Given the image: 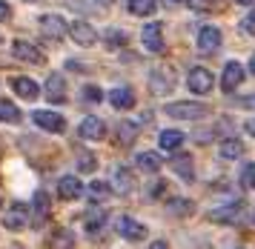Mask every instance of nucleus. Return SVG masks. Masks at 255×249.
Wrapping results in <instances>:
<instances>
[{"label":"nucleus","instance_id":"1","mask_svg":"<svg viewBox=\"0 0 255 249\" xmlns=\"http://www.w3.org/2000/svg\"><path fill=\"white\" fill-rule=\"evenodd\" d=\"M163 112L169 118H178V121H198V118H207L209 106L198 101H178V103H166Z\"/></svg>","mask_w":255,"mask_h":249},{"label":"nucleus","instance_id":"2","mask_svg":"<svg viewBox=\"0 0 255 249\" xmlns=\"http://www.w3.org/2000/svg\"><path fill=\"white\" fill-rule=\"evenodd\" d=\"M186 83H189V89L195 92V95H207V92H212V86H215V78H212V72H209V69L192 66V69H189Z\"/></svg>","mask_w":255,"mask_h":249},{"label":"nucleus","instance_id":"3","mask_svg":"<svg viewBox=\"0 0 255 249\" xmlns=\"http://www.w3.org/2000/svg\"><path fill=\"white\" fill-rule=\"evenodd\" d=\"M172 86H175V69L158 66L149 75V89L155 92V95H166V92H172Z\"/></svg>","mask_w":255,"mask_h":249},{"label":"nucleus","instance_id":"4","mask_svg":"<svg viewBox=\"0 0 255 249\" xmlns=\"http://www.w3.org/2000/svg\"><path fill=\"white\" fill-rule=\"evenodd\" d=\"M40 32H43V37H49V40H60L63 34L69 32V23L63 20L60 14H43V17H40Z\"/></svg>","mask_w":255,"mask_h":249},{"label":"nucleus","instance_id":"5","mask_svg":"<svg viewBox=\"0 0 255 249\" xmlns=\"http://www.w3.org/2000/svg\"><path fill=\"white\" fill-rule=\"evenodd\" d=\"M241 212H244V204L235 201V204H224V206H218V209H209L207 218L212 224H235V221L241 218Z\"/></svg>","mask_w":255,"mask_h":249},{"label":"nucleus","instance_id":"6","mask_svg":"<svg viewBox=\"0 0 255 249\" xmlns=\"http://www.w3.org/2000/svg\"><path fill=\"white\" fill-rule=\"evenodd\" d=\"M140 40H143V46H146V52L161 55L163 52V29H161V23H146L143 32H140Z\"/></svg>","mask_w":255,"mask_h":249},{"label":"nucleus","instance_id":"7","mask_svg":"<svg viewBox=\"0 0 255 249\" xmlns=\"http://www.w3.org/2000/svg\"><path fill=\"white\" fill-rule=\"evenodd\" d=\"M241 83H244V66L238 60H230V63L224 66V75H221V89L230 95V92H235Z\"/></svg>","mask_w":255,"mask_h":249},{"label":"nucleus","instance_id":"8","mask_svg":"<svg viewBox=\"0 0 255 249\" xmlns=\"http://www.w3.org/2000/svg\"><path fill=\"white\" fill-rule=\"evenodd\" d=\"M118 235L127 241H143L146 238V227L140 224V221H135V218H118Z\"/></svg>","mask_w":255,"mask_h":249},{"label":"nucleus","instance_id":"9","mask_svg":"<svg viewBox=\"0 0 255 249\" xmlns=\"http://www.w3.org/2000/svg\"><path fill=\"white\" fill-rule=\"evenodd\" d=\"M69 34H72V40H75L78 46H95V43H98V32H95L86 20L69 23Z\"/></svg>","mask_w":255,"mask_h":249},{"label":"nucleus","instance_id":"10","mask_svg":"<svg viewBox=\"0 0 255 249\" xmlns=\"http://www.w3.org/2000/svg\"><path fill=\"white\" fill-rule=\"evenodd\" d=\"M78 135L83 137V140H104L106 135V126L101 118H95V115H89V118H83L81 126H78Z\"/></svg>","mask_w":255,"mask_h":249},{"label":"nucleus","instance_id":"11","mask_svg":"<svg viewBox=\"0 0 255 249\" xmlns=\"http://www.w3.org/2000/svg\"><path fill=\"white\" fill-rule=\"evenodd\" d=\"M12 55L26 63H43V52L29 40H12Z\"/></svg>","mask_w":255,"mask_h":249},{"label":"nucleus","instance_id":"12","mask_svg":"<svg viewBox=\"0 0 255 249\" xmlns=\"http://www.w3.org/2000/svg\"><path fill=\"white\" fill-rule=\"evenodd\" d=\"M32 118H35V124L40 126V129H46V132H63V129H66L63 115H55V112H49V109H37Z\"/></svg>","mask_w":255,"mask_h":249},{"label":"nucleus","instance_id":"13","mask_svg":"<svg viewBox=\"0 0 255 249\" xmlns=\"http://www.w3.org/2000/svg\"><path fill=\"white\" fill-rule=\"evenodd\" d=\"M58 195L63 201H75V198H81L83 195V183L81 178H75V175H63L58 181Z\"/></svg>","mask_w":255,"mask_h":249},{"label":"nucleus","instance_id":"14","mask_svg":"<svg viewBox=\"0 0 255 249\" xmlns=\"http://www.w3.org/2000/svg\"><path fill=\"white\" fill-rule=\"evenodd\" d=\"M26 221H29V215H26V206L23 204H12V209L3 215V227L12 229V232H20V229H26Z\"/></svg>","mask_w":255,"mask_h":249},{"label":"nucleus","instance_id":"15","mask_svg":"<svg viewBox=\"0 0 255 249\" xmlns=\"http://www.w3.org/2000/svg\"><path fill=\"white\" fill-rule=\"evenodd\" d=\"M12 92H17V98L23 101H35L40 95V86L32 78H12Z\"/></svg>","mask_w":255,"mask_h":249},{"label":"nucleus","instance_id":"16","mask_svg":"<svg viewBox=\"0 0 255 249\" xmlns=\"http://www.w3.org/2000/svg\"><path fill=\"white\" fill-rule=\"evenodd\" d=\"M221 46V32L215 26H204L201 32H198V49L201 52H215Z\"/></svg>","mask_w":255,"mask_h":249},{"label":"nucleus","instance_id":"17","mask_svg":"<svg viewBox=\"0 0 255 249\" xmlns=\"http://www.w3.org/2000/svg\"><path fill=\"white\" fill-rule=\"evenodd\" d=\"M109 103L115 106V109H132L135 106V92L129 89V86H118V89H112L109 92Z\"/></svg>","mask_w":255,"mask_h":249},{"label":"nucleus","instance_id":"18","mask_svg":"<svg viewBox=\"0 0 255 249\" xmlns=\"http://www.w3.org/2000/svg\"><path fill=\"white\" fill-rule=\"evenodd\" d=\"M46 98L52 103H63V101H66V80H63V75H49V80H46Z\"/></svg>","mask_w":255,"mask_h":249},{"label":"nucleus","instance_id":"19","mask_svg":"<svg viewBox=\"0 0 255 249\" xmlns=\"http://www.w3.org/2000/svg\"><path fill=\"white\" fill-rule=\"evenodd\" d=\"M132 186H135L132 172L124 169V166H118V169L112 172V189H115L118 195H129V192H132Z\"/></svg>","mask_w":255,"mask_h":249},{"label":"nucleus","instance_id":"20","mask_svg":"<svg viewBox=\"0 0 255 249\" xmlns=\"http://www.w3.org/2000/svg\"><path fill=\"white\" fill-rule=\"evenodd\" d=\"M32 221H35V227H40V224H46L49 212H52V206H49V195L46 192H35V201H32Z\"/></svg>","mask_w":255,"mask_h":249},{"label":"nucleus","instance_id":"21","mask_svg":"<svg viewBox=\"0 0 255 249\" xmlns=\"http://www.w3.org/2000/svg\"><path fill=\"white\" fill-rule=\"evenodd\" d=\"M83 224H86V232H89V235H98V232L104 229V224H106V209H101V206L89 209Z\"/></svg>","mask_w":255,"mask_h":249},{"label":"nucleus","instance_id":"22","mask_svg":"<svg viewBox=\"0 0 255 249\" xmlns=\"http://www.w3.org/2000/svg\"><path fill=\"white\" fill-rule=\"evenodd\" d=\"M218 155H221V160H238L244 155V143L241 140H235V137H227V140L221 143Z\"/></svg>","mask_w":255,"mask_h":249},{"label":"nucleus","instance_id":"23","mask_svg":"<svg viewBox=\"0 0 255 249\" xmlns=\"http://www.w3.org/2000/svg\"><path fill=\"white\" fill-rule=\"evenodd\" d=\"M158 143H161V149L172 152V149H178L184 143V132H178V129H163L161 137H158Z\"/></svg>","mask_w":255,"mask_h":249},{"label":"nucleus","instance_id":"24","mask_svg":"<svg viewBox=\"0 0 255 249\" xmlns=\"http://www.w3.org/2000/svg\"><path fill=\"white\" fill-rule=\"evenodd\" d=\"M172 169H175V175H181L184 181H192V178H195V169H192V158H189V155L172 158Z\"/></svg>","mask_w":255,"mask_h":249},{"label":"nucleus","instance_id":"25","mask_svg":"<svg viewBox=\"0 0 255 249\" xmlns=\"http://www.w3.org/2000/svg\"><path fill=\"white\" fill-rule=\"evenodd\" d=\"M20 118L23 115H20V109L12 101H3L0 98V124H20Z\"/></svg>","mask_w":255,"mask_h":249},{"label":"nucleus","instance_id":"26","mask_svg":"<svg viewBox=\"0 0 255 249\" xmlns=\"http://www.w3.org/2000/svg\"><path fill=\"white\" fill-rule=\"evenodd\" d=\"M135 160H138V169H143V172H158L163 163L161 155H155V152H140Z\"/></svg>","mask_w":255,"mask_h":249},{"label":"nucleus","instance_id":"27","mask_svg":"<svg viewBox=\"0 0 255 249\" xmlns=\"http://www.w3.org/2000/svg\"><path fill=\"white\" fill-rule=\"evenodd\" d=\"M127 9L138 17H146V14L155 11V0H127Z\"/></svg>","mask_w":255,"mask_h":249},{"label":"nucleus","instance_id":"28","mask_svg":"<svg viewBox=\"0 0 255 249\" xmlns=\"http://www.w3.org/2000/svg\"><path fill=\"white\" fill-rule=\"evenodd\" d=\"M135 137H138V126L135 124H118V143L121 146H129Z\"/></svg>","mask_w":255,"mask_h":249},{"label":"nucleus","instance_id":"29","mask_svg":"<svg viewBox=\"0 0 255 249\" xmlns=\"http://www.w3.org/2000/svg\"><path fill=\"white\" fill-rule=\"evenodd\" d=\"M89 195H92V201H106L112 195V186L104 181H95V183H89Z\"/></svg>","mask_w":255,"mask_h":249},{"label":"nucleus","instance_id":"30","mask_svg":"<svg viewBox=\"0 0 255 249\" xmlns=\"http://www.w3.org/2000/svg\"><path fill=\"white\" fill-rule=\"evenodd\" d=\"M169 212H172V215H189V212H192V201L172 198V201H169Z\"/></svg>","mask_w":255,"mask_h":249},{"label":"nucleus","instance_id":"31","mask_svg":"<svg viewBox=\"0 0 255 249\" xmlns=\"http://www.w3.org/2000/svg\"><path fill=\"white\" fill-rule=\"evenodd\" d=\"M78 169H81V172H95V169H98L95 155H89V152H78Z\"/></svg>","mask_w":255,"mask_h":249},{"label":"nucleus","instance_id":"32","mask_svg":"<svg viewBox=\"0 0 255 249\" xmlns=\"http://www.w3.org/2000/svg\"><path fill=\"white\" fill-rule=\"evenodd\" d=\"M104 40L109 43V49H121V46L127 43V34L118 32V29H109V32L104 34Z\"/></svg>","mask_w":255,"mask_h":249},{"label":"nucleus","instance_id":"33","mask_svg":"<svg viewBox=\"0 0 255 249\" xmlns=\"http://www.w3.org/2000/svg\"><path fill=\"white\" fill-rule=\"evenodd\" d=\"M241 183L247 189H255V163H247L241 169Z\"/></svg>","mask_w":255,"mask_h":249},{"label":"nucleus","instance_id":"34","mask_svg":"<svg viewBox=\"0 0 255 249\" xmlns=\"http://www.w3.org/2000/svg\"><path fill=\"white\" fill-rule=\"evenodd\" d=\"M49 244H52V247H72V244H75V238H72L69 232H55Z\"/></svg>","mask_w":255,"mask_h":249},{"label":"nucleus","instance_id":"35","mask_svg":"<svg viewBox=\"0 0 255 249\" xmlns=\"http://www.w3.org/2000/svg\"><path fill=\"white\" fill-rule=\"evenodd\" d=\"M244 32H247V34H255V6H253V11L244 17Z\"/></svg>","mask_w":255,"mask_h":249},{"label":"nucleus","instance_id":"36","mask_svg":"<svg viewBox=\"0 0 255 249\" xmlns=\"http://www.w3.org/2000/svg\"><path fill=\"white\" fill-rule=\"evenodd\" d=\"M86 95H83V98H86V101H92V103H98L101 101V98H104V95H101V89H98V86H86Z\"/></svg>","mask_w":255,"mask_h":249},{"label":"nucleus","instance_id":"37","mask_svg":"<svg viewBox=\"0 0 255 249\" xmlns=\"http://www.w3.org/2000/svg\"><path fill=\"white\" fill-rule=\"evenodd\" d=\"M186 3H189V9H195V11H204L212 6V0H186Z\"/></svg>","mask_w":255,"mask_h":249},{"label":"nucleus","instance_id":"38","mask_svg":"<svg viewBox=\"0 0 255 249\" xmlns=\"http://www.w3.org/2000/svg\"><path fill=\"white\" fill-rule=\"evenodd\" d=\"M9 17H12V6H9L6 0H0V23L9 20Z\"/></svg>","mask_w":255,"mask_h":249},{"label":"nucleus","instance_id":"39","mask_svg":"<svg viewBox=\"0 0 255 249\" xmlns=\"http://www.w3.org/2000/svg\"><path fill=\"white\" fill-rule=\"evenodd\" d=\"M244 129H247V135H253V137H255V118H250V121L244 124Z\"/></svg>","mask_w":255,"mask_h":249},{"label":"nucleus","instance_id":"40","mask_svg":"<svg viewBox=\"0 0 255 249\" xmlns=\"http://www.w3.org/2000/svg\"><path fill=\"white\" fill-rule=\"evenodd\" d=\"M250 69H253V75H255V52H253V57H250Z\"/></svg>","mask_w":255,"mask_h":249},{"label":"nucleus","instance_id":"41","mask_svg":"<svg viewBox=\"0 0 255 249\" xmlns=\"http://www.w3.org/2000/svg\"><path fill=\"white\" fill-rule=\"evenodd\" d=\"M163 3H166V6H175V3H178V0H163Z\"/></svg>","mask_w":255,"mask_h":249},{"label":"nucleus","instance_id":"42","mask_svg":"<svg viewBox=\"0 0 255 249\" xmlns=\"http://www.w3.org/2000/svg\"><path fill=\"white\" fill-rule=\"evenodd\" d=\"M235 3H244V6H247V3H253V0H235Z\"/></svg>","mask_w":255,"mask_h":249},{"label":"nucleus","instance_id":"43","mask_svg":"<svg viewBox=\"0 0 255 249\" xmlns=\"http://www.w3.org/2000/svg\"><path fill=\"white\" fill-rule=\"evenodd\" d=\"M253 224H255V212H253Z\"/></svg>","mask_w":255,"mask_h":249},{"label":"nucleus","instance_id":"44","mask_svg":"<svg viewBox=\"0 0 255 249\" xmlns=\"http://www.w3.org/2000/svg\"><path fill=\"white\" fill-rule=\"evenodd\" d=\"M29 3H37V0H29Z\"/></svg>","mask_w":255,"mask_h":249},{"label":"nucleus","instance_id":"45","mask_svg":"<svg viewBox=\"0 0 255 249\" xmlns=\"http://www.w3.org/2000/svg\"><path fill=\"white\" fill-rule=\"evenodd\" d=\"M0 206H3V198H0Z\"/></svg>","mask_w":255,"mask_h":249}]
</instances>
